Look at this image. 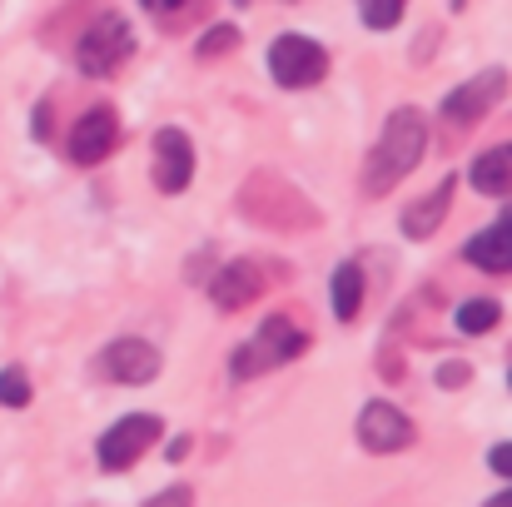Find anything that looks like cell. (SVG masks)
<instances>
[{"label": "cell", "instance_id": "1", "mask_svg": "<svg viewBox=\"0 0 512 507\" xmlns=\"http://www.w3.org/2000/svg\"><path fill=\"white\" fill-rule=\"evenodd\" d=\"M423 150H428V125H423V115L418 110H393L388 115V125H383V140H378V150L368 155V165H363V189L368 194H383V189H393L408 169L423 160Z\"/></svg>", "mask_w": 512, "mask_h": 507}, {"label": "cell", "instance_id": "2", "mask_svg": "<svg viewBox=\"0 0 512 507\" xmlns=\"http://www.w3.org/2000/svg\"><path fill=\"white\" fill-rule=\"evenodd\" d=\"M239 204H244L249 219H259V224H269V229H314V224H319V209H314L294 184H284L279 174H254V179L244 184Z\"/></svg>", "mask_w": 512, "mask_h": 507}, {"label": "cell", "instance_id": "3", "mask_svg": "<svg viewBox=\"0 0 512 507\" xmlns=\"http://www.w3.org/2000/svg\"><path fill=\"white\" fill-rule=\"evenodd\" d=\"M304 348H309V334H299L284 314H274V319H264V329L249 338L244 348H234L229 373H234V378H254V373H269V368L299 358Z\"/></svg>", "mask_w": 512, "mask_h": 507}, {"label": "cell", "instance_id": "4", "mask_svg": "<svg viewBox=\"0 0 512 507\" xmlns=\"http://www.w3.org/2000/svg\"><path fill=\"white\" fill-rule=\"evenodd\" d=\"M130 50H135V35H130V25H125V15H100L85 35H80V50H75V60H80V70L85 75H115L125 60H130Z\"/></svg>", "mask_w": 512, "mask_h": 507}, {"label": "cell", "instance_id": "5", "mask_svg": "<svg viewBox=\"0 0 512 507\" xmlns=\"http://www.w3.org/2000/svg\"><path fill=\"white\" fill-rule=\"evenodd\" d=\"M269 70L284 90H304V85H319L329 75V55H324V45H314L304 35H279L269 45Z\"/></svg>", "mask_w": 512, "mask_h": 507}, {"label": "cell", "instance_id": "6", "mask_svg": "<svg viewBox=\"0 0 512 507\" xmlns=\"http://www.w3.org/2000/svg\"><path fill=\"white\" fill-rule=\"evenodd\" d=\"M160 438V418L155 413H130V418H120L115 428H105V438H100V468L105 473H125L150 443Z\"/></svg>", "mask_w": 512, "mask_h": 507}, {"label": "cell", "instance_id": "7", "mask_svg": "<svg viewBox=\"0 0 512 507\" xmlns=\"http://www.w3.org/2000/svg\"><path fill=\"white\" fill-rule=\"evenodd\" d=\"M503 95H508V70H483L478 80H468L463 90H453V95L443 100V120H448L453 130H468V125H478Z\"/></svg>", "mask_w": 512, "mask_h": 507}, {"label": "cell", "instance_id": "8", "mask_svg": "<svg viewBox=\"0 0 512 507\" xmlns=\"http://www.w3.org/2000/svg\"><path fill=\"white\" fill-rule=\"evenodd\" d=\"M115 140H120V120H115V110H110V105H95V110H85V115L75 120L65 150H70L75 165H100V160L115 150Z\"/></svg>", "mask_w": 512, "mask_h": 507}, {"label": "cell", "instance_id": "9", "mask_svg": "<svg viewBox=\"0 0 512 507\" xmlns=\"http://www.w3.org/2000/svg\"><path fill=\"white\" fill-rule=\"evenodd\" d=\"M358 443L368 448V453H398V448H408L413 443V423H408V413L403 408H393V403H368L363 413H358Z\"/></svg>", "mask_w": 512, "mask_h": 507}, {"label": "cell", "instance_id": "10", "mask_svg": "<svg viewBox=\"0 0 512 507\" xmlns=\"http://www.w3.org/2000/svg\"><path fill=\"white\" fill-rule=\"evenodd\" d=\"M100 373L115 378V383H150L160 373V353L145 338H120L100 353Z\"/></svg>", "mask_w": 512, "mask_h": 507}, {"label": "cell", "instance_id": "11", "mask_svg": "<svg viewBox=\"0 0 512 507\" xmlns=\"http://www.w3.org/2000/svg\"><path fill=\"white\" fill-rule=\"evenodd\" d=\"M264 284H269V274H264L254 259H239V264H229V269L214 274L209 299H214L224 314H234V309H249V304L264 294Z\"/></svg>", "mask_w": 512, "mask_h": 507}, {"label": "cell", "instance_id": "12", "mask_svg": "<svg viewBox=\"0 0 512 507\" xmlns=\"http://www.w3.org/2000/svg\"><path fill=\"white\" fill-rule=\"evenodd\" d=\"M189 179H194V145H189V135L184 130H160L155 135V184L165 194H179V189H189Z\"/></svg>", "mask_w": 512, "mask_h": 507}, {"label": "cell", "instance_id": "13", "mask_svg": "<svg viewBox=\"0 0 512 507\" xmlns=\"http://www.w3.org/2000/svg\"><path fill=\"white\" fill-rule=\"evenodd\" d=\"M478 269H488V274H508L512 269V224H508V209H503V219L493 224V229H483L478 239H468V249H463Z\"/></svg>", "mask_w": 512, "mask_h": 507}, {"label": "cell", "instance_id": "14", "mask_svg": "<svg viewBox=\"0 0 512 507\" xmlns=\"http://www.w3.org/2000/svg\"><path fill=\"white\" fill-rule=\"evenodd\" d=\"M453 179H443L438 189H428V199H418V204H408L403 209V234L408 239H428V234H438V224H443V214H448V204H453Z\"/></svg>", "mask_w": 512, "mask_h": 507}, {"label": "cell", "instance_id": "15", "mask_svg": "<svg viewBox=\"0 0 512 507\" xmlns=\"http://www.w3.org/2000/svg\"><path fill=\"white\" fill-rule=\"evenodd\" d=\"M468 179H473V189L478 194H508L512 184V150L508 145H498V150H483L478 160H473V169H468Z\"/></svg>", "mask_w": 512, "mask_h": 507}, {"label": "cell", "instance_id": "16", "mask_svg": "<svg viewBox=\"0 0 512 507\" xmlns=\"http://www.w3.org/2000/svg\"><path fill=\"white\" fill-rule=\"evenodd\" d=\"M358 309H363V269L339 264L334 269V314L348 324V319H358Z\"/></svg>", "mask_w": 512, "mask_h": 507}, {"label": "cell", "instance_id": "17", "mask_svg": "<svg viewBox=\"0 0 512 507\" xmlns=\"http://www.w3.org/2000/svg\"><path fill=\"white\" fill-rule=\"evenodd\" d=\"M498 319H503V309H498L493 299H468V304L458 309V329H463V334H488Z\"/></svg>", "mask_w": 512, "mask_h": 507}, {"label": "cell", "instance_id": "18", "mask_svg": "<svg viewBox=\"0 0 512 507\" xmlns=\"http://www.w3.org/2000/svg\"><path fill=\"white\" fill-rule=\"evenodd\" d=\"M403 5H408V0H358L368 30H393V25L403 20Z\"/></svg>", "mask_w": 512, "mask_h": 507}, {"label": "cell", "instance_id": "19", "mask_svg": "<svg viewBox=\"0 0 512 507\" xmlns=\"http://www.w3.org/2000/svg\"><path fill=\"white\" fill-rule=\"evenodd\" d=\"M0 403H5V408H25V403H30V378H25V368H0Z\"/></svg>", "mask_w": 512, "mask_h": 507}, {"label": "cell", "instance_id": "20", "mask_svg": "<svg viewBox=\"0 0 512 507\" xmlns=\"http://www.w3.org/2000/svg\"><path fill=\"white\" fill-rule=\"evenodd\" d=\"M239 45V30L234 25H214L204 40H199V55H219V50H234Z\"/></svg>", "mask_w": 512, "mask_h": 507}, {"label": "cell", "instance_id": "21", "mask_svg": "<svg viewBox=\"0 0 512 507\" xmlns=\"http://www.w3.org/2000/svg\"><path fill=\"white\" fill-rule=\"evenodd\" d=\"M199 0H145V10L150 15H160V20H174V15H184V10H194Z\"/></svg>", "mask_w": 512, "mask_h": 507}, {"label": "cell", "instance_id": "22", "mask_svg": "<svg viewBox=\"0 0 512 507\" xmlns=\"http://www.w3.org/2000/svg\"><path fill=\"white\" fill-rule=\"evenodd\" d=\"M189 503H194V493H189V488H165L160 498H150L145 507H189Z\"/></svg>", "mask_w": 512, "mask_h": 507}, {"label": "cell", "instance_id": "23", "mask_svg": "<svg viewBox=\"0 0 512 507\" xmlns=\"http://www.w3.org/2000/svg\"><path fill=\"white\" fill-rule=\"evenodd\" d=\"M468 378H473L468 363H443V368H438V383H443V388H458V383H468Z\"/></svg>", "mask_w": 512, "mask_h": 507}, {"label": "cell", "instance_id": "24", "mask_svg": "<svg viewBox=\"0 0 512 507\" xmlns=\"http://www.w3.org/2000/svg\"><path fill=\"white\" fill-rule=\"evenodd\" d=\"M488 463H493V473H503V478H508V473H512V448H508V443H498V448L488 453Z\"/></svg>", "mask_w": 512, "mask_h": 507}, {"label": "cell", "instance_id": "25", "mask_svg": "<svg viewBox=\"0 0 512 507\" xmlns=\"http://www.w3.org/2000/svg\"><path fill=\"white\" fill-rule=\"evenodd\" d=\"M488 507H512V493H508V488H503V498H493V503H488Z\"/></svg>", "mask_w": 512, "mask_h": 507}]
</instances>
